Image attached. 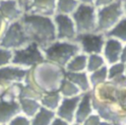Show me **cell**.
<instances>
[{"instance_id": "1", "label": "cell", "mask_w": 126, "mask_h": 125, "mask_svg": "<svg viewBox=\"0 0 126 125\" xmlns=\"http://www.w3.org/2000/svg\"><path fill=\"white\" fill-rule=\"evenodd\" d=\"M21 22L31 41L37 43L41 49L57 40L55 24L52 17L25 13Z\"/></svg>"}, {"instance_id": "2", "label": "cell", "mask_w": 126, "mask_h": 125, "mask_svg": "<svg viewBox=\"0 0 126 125\" xmlns=\"http://www.w3.org/2000/svg\"><path fill=\"white\" fill-rule=\"evenodd\" d=\"M65 73L63 67L44 61L32 68L30 75L34 85L44 94L58 91L65 79Z\"/></svg>"}, {"instance_id": "3", "label": "cell", "mask_w": 126, "mask_h": 125, "mask_svg": "<svg viewBox=\"0 0 126 125\" xmlns=\"http://www.w3.org/2000/svg\"><path fill=\"white\" fill-rule=\"evenodd\" d=\"M45 60L65 69L68 62L81 52L80 45L75 40H55L42 49Z\"/></svg>"}, {"instance_id": "4", "label": "cell", "mask_w": 126, "mask_h": 125, "mask_svg": "<svg viewBox=\"0 0 126 125\" xmlns=\"http://www.w3.org/2000/svg\"><path fill=\"white\" fill-rule=\"evenodd\" d=\"M44 61L46 60L42 49L33 41H31L24 47L13 50V65L26 69H32Z\"/></svg>"}, {"instance_id": "5", "label": "cell", "mask_w": 126, "mask_h": 125, "mask_svg": "<svg viewBox=\"0 0 126 125\" xmlns=\"http://www.w3.org/2000/svg\"><path fill=\"white\" fill-rule=\"evenodd\" d=\"M30 42L31 39L21 20L9 24L6 23V26L0 37V47L15 50L24 47Z\"/></svg>"}, {"instance_id": "6", "label": "cell", "mask_w": 126, "mask_h": 125, "mask_svg": "<svg viewBox=\"0 0 126 125\" xmlns=\"http://www.w3.org/2000/svg\"><path fill=\"white\" fill-rule=\"evenodd\" d=\"M123 1L116 0L115 2L100 8H96L97 27L96 32L105 33L112 29L123 17Z\"/></svg>"}, {"instance_id": "7", "label": "cell", "mask_w": 126, "mask_h": 125, "mask_svg": "<svg viewBox=\"0 0 126 125\" xmlns=\"http://www.w3.org/2000/svg\"><path fill=\"white\" fill-rule=\"evenodd\" d=\"M71 17L75 23L77 34L96 31L97 17L96 8L94 5L79 4Z\"/></svg>"}, {"instance_id": "8", "label": "cell", "mask_w": 126, "mask_h": 125, "mask_svg": "<svg viewBox=\"0 0 126 125\" xmlns=\"http://www.w3.org/2000/svg\"><path fill=\"white\" fill-rule=\"evenodd\" d=\"M106 36L101 32H87L77 34L75 41L80 45L81 52L90 54H102Z\"/></svg>"}, {"instance_id": "9", "label": "cell", "mask_w": 126, "mask_h": 125, "mask_svg": "<svg viewBox=\"0 0 126 125\" xmlns=\"http://www.w3.org/2000/svg\"><path fill=\"white\" fill-rule=\"evenodd\" d=\"M57 40H75L77 30L71 16L56 13L53 17Z\"/></svg>"}, {"instance_id": "10", "label": "cell", "mask_w": 126, "mask_h": 125, "mask_svg": "<svg viewBox=\"0 0 126 125\" xmlns=\"http://www.w3.org/2000/svg\"><path fill=\"white\" fill-rule=\"evenodd\" d=\"M24 12L26 14L53 17L56 13V0H28Z\"/></svg>"}, {"instance_id": "11", "label": "cell", "mask_w": 126, "mask_h": 125, "mask_svg": "<svg viewBox=\"0 0 126 125\" xmlns=\"http://www.w3.org/2000/svg\"><path fill=\"white\" fill-rule=\"evenodd\" d=\"M31 69L22 68L13 64L0 68V83L10 86L14 83H22L26 80Z\"/></svg>"}, {"instance_id": "12", "label": "cell", "mask_w": 126, "mask_h": 125, "mask_svg": "<svg viewBox=\"0 0 126 125\" xmlns=\"http://www.w3.org/2000/svg\"><path fill=\"white\" fill-rule=\"evenodd\" d=\"M81 95L82 94L72 97H62L61 102L55 111L56 116L68 121L69 123H73L75 121V114Z\"/></svg>"}, {"instance_id": "13", "label": "cell", "mask_w": 126, "mask_h": 125, "mask_svg": "<svg viewBox=\"0 0 126 125\" xmlns=\"http://www.w3.org/2000/svg\"><path fill=\"white\" fill-rule=\"evenodd\" d=\"M25 12L17 0H2L0 1V16L5 23H13L20 21Z\"/></svg>"}, {"instance_id": "14", "label": "cell", "mask_w": 126, "mask_h": 125, "mask_svg": "<svg viewBox=\"0 0 126 125\" xmlns=\"http://www.w3.org/2000/svg\"><path fill=\"white\" fill-rule=\"evenodd\" d=\"M123 43L118 39L106 37L102 50V56L107 65H111L120 61Z\"/></svg>"}, {"instance_id": "15", "label": "cell", "mask_w": 126, "mask_h": 125, "mask_svg": "<svg viewBox=\"0 0 126 125\" xmlns=\"http://www.w3.org/2000/svg\"><path fill=\"white\" fill-rule=\"evenodd\" d=\"M93 113H94V106H93L92 91L87 92V93H83L81 95V99L79 101L77 110H76L74 122L82 124Z\"/></svg>"}, {"instance_id": "16", "label": "cell", "mask_w": 126, "mask_h": 125, "mask_svg": "<svg viewBox=\"0 0 126 125\" xmlns=\"http://www.w3.org/2000/svg\"><path fill=\"white\" fill-rule=\"evenodd\" d=\"M19 113L21 108L18 100H0V125H7Z\"/></svg>"}, {"instance_id": "17", "label": "cell", "mask_w": 126, "mask_h": 125, "mask_svg": "<svg viewBox=\"0 0 126 125\" xmlns=\"http://www.w3.org/2000/svg\"><path fill=\"white\" fill-rule=\"evenodd\" d=\"M65 77L68 80H70L72 83H74L80 89L82 94L92 91V86H91L90 79H89V73L87 71H84V72H66Z\"/></svg>"}, {"instance_id": "18", "label": "cell", "mask_w": 126, "mask_h": 125, "mask_svg": "<svg viewBox=\"0 0 126 125\" xmlns=\"http://www.w3.org/2000/svg\"><path fill=\"white\" fill-rule=\"evenodd\" d=\"M18 101L20 104L21 113L28 116L29 118H32V116H34V114L41 107V104H40L39 100H37V99L21 97L18 99Z\"/></svg>"}, {"instance_id": "19", "label": "cell", "mask_w": 126, "mask_h": 125, "mask_svg": "<svg viewBox=\"0 0 126 125\" xmlns=\"http://www.w3.org/2000/svg\"><path fill=\"white\" fill-rule=\"evenodd\" d=\"M55 116V111L41 106L34 116L31 118V125H50Z\"/></svg>"}, {"instance_id": "20", "label": "cell", "mask_w": 126, "mask_h": 125, "mask_svg": "<svg viewBox=\"0 0 126 125\" xmlns=\"http://www.w3.org/2000/svg\"><path fill=\"white\" fill-rule=\"evenodd\" d=\"M87 63H88V55L80 52L75 55L65 66L66 72H84L87 71Z\"/></svg>"}, {"instance_id": "21", "label": "cell", "mask_w": 126, "mask_h": 125, "mask_svg": "<svg viewBox=\"0 0 126 125\" xmlns=\"http://www.w3.org/2000/svg\"><path fill=\"white\" fill-rule=\"evenodd\" d=\"M62 99V95L60 94V93L58 91L56 92H50V93H44L42 94V96L39 99V102L41 104V106L56 111V109L58 108L60 102Z\"/></svg>"}, {"instance_id": "22", "label": "cell", "mask_w": 126, "mask_h": 125, "mask_svg": "<svg viewBox=\"0 0 126 125\" xmlns=\"http://www.w3.org/2000/svg\"><path fill=\"white\" fill-rule=\"evenodd\" d=\"M106 37L118 39L123 44L126 43V16H124L112 29L104 33Z\"/></svg>"}, {"instance_id": "23", "label": "cell", "mask_w": 126, "mask_h": 125, "mask_svg": "<svg viewBox=\"0 0 126 125\" xmlns=\"http://www.w3.org/2000/svg\"><path fill=\"white\" fill-rule=\"evenodd\" d=\"M89 79H90V83L92 86V90L97 87L98 85L105 83L108 80V65H104L98 70L93 73H90Z\"/></svg>"}, {"instance_id": "24", "label": "cell", "mask_w": 126, "mask_h": 125, "mask_svg": "<svg viewBox=\"0 0 126 125\" xmlns=\"http://www.w3.org/2000/svg\"><path fill=\"white\" fill-rule=\"evenodd\" d=\"M79 4L77 0H56V13L71 16Z\"/></svg>"}, {"instance_id": "25", "label": "cell", "mask_w": 126, "mask_h": 125, "mask_svg": "<svg viewBox=\"0 0 126 125\" xmlns=\"http://www.w3.org/2000/svg\"><path fill=\"white\" fill-rule=\"evenodd\" d=\"M58 92L60 93L62 97H72V96H76V95H79L82 94L80 89L74 83H72L70 80H68L66 77L63 80Z\"/></svg>"}, {"instance_id": "26", "label": "cell", "mask_w": 126, "mask_h": 125, "mask_svg": "<svg viewBox=\"0 0 126 125\" xmlns=\"http://www.w3.org/2000/svg\"><path fill=\"white\" fill-rule=\"evenodd\" d=\"M107 65L102 54H90L88 55V63H87V72L93 73L99 68Z\"/></svg>"}, {"instance_id": "27", "label": "cell", "mask_w": 126, "mask_h": 125, "mask_svg": "<svg viewBox=\"0 0 126 125\" xmlns=\"http://www.w3.org/2000/svg\"><path fill=\"white\" fill-rule=\"evenodd\" d=\"M125 71H126V65H125V63H122L121 61L111 64V65H108V80L107 81H109L117 76L125 74Z\"/></svg>"}, {"instance_id": "28", "label": "cell", "mask_w": 126, "mask_h": 125, "mask_svg": "<svg viewBox=\"0 0 126 125\" xmlns=\"http://www.w3.org/2000/svg\"><path fill=\"white\" fill-rule=\"evenodd\" d=\"M13 50L0 47V68L12 64Z\"/></svg>"}, {"instance_id": "29", "label": "cell", "mask_w": 126, "mask_h": 125, "mask_svg": "<svg viewBox=\"0 0 126 125\" xmlns=\"http://www.w3.org/2000/svg\"><path fill=\"white\" fill-rule=\"evenodd\" d=\"M7 125H31V118L24 115L23 113H19Z\"/></svg>"}, {"instance_id": "30", "label": "cell", "mask_w": 126, "mask_h": 125, "mask_svg": "<svg viewBox=\"0 0 126 125\" xmlns=\"http://www.w3.org/2000/svg\"><path fill=\"white\" fill-rule=\"evenodd\" d=\"M101 122V118L99 117L98 114H96L95 112L93 113L92 115H90L83 123L82 125H98Z\"/></svg>"}, {"instance_id": "31", "label": "cell", "mask_w": 126, "mask_h": 125, "mask_svg": "<svg viewBox=\"0 0 126 125\" xmlns=\"http://www.w3.org/2000/svg\"><path fill=\"white\" fill-rule=\"evenodd\" d=\"M116 0H94V6L95 8H100V7H104V6H107L113 2H115Z\"/></svg>"}, {"instance_id": "32", "label": "cell", "mask_w": 126, "mask_h": 125, "mask_svg": "<svg viewBox=\"0 0 126 125\" xmlns=\"http://www.w3.org/2000/svg\"><path fill=\"white\" fill-rule=\"evenodd\" d=\"M71 124L72 123H69L68 121H66V120H64L62 118L55 116V118L52 120V122H51L50 125H71Z\"/></svg>"}, {"instance_id": "33", "label": "cell", "mask_w": 126, "mask_h": 125, "mask_svg": "<svg viewBox=\"0 0 126 125\" xmlns=\"http://www.w3.org/2000/svg\"><path fill=\"white\" fill-rule=\"evenodd\" d=\"M120 61H121L122 63H125V64H126V43L123 44V48H122V52H121Z\"/></svg>"}, {"instance_id": "34", "label": "cell", "mask_w": 126, "mask_h": 125, "mask_svg": "<svg viewBox=\"0 0 126 125\" xmlns=\"http://www.w3.org/2000/svg\"><path fill=\"white\" fill-rule=\"evenodd\" d=\"M9 86H7V85H5V84H2V83H0V99H1V97L3 96V94H5V92H6V90H7V88H8Z\"/></svg>"}, {"instance_id": "35", "label": "cell", "mask_w": 126, "mask_h": 125, "mask_svg": "<svg viewBox=\"0 0 126 125\" xmlns=\"http://www.w3.org/2000/svg\"><path fill=\"white\" fill-rule=\"evenodd\" d=\"M114 125H126V114L123 115V116L117 121V123H115Z\"/></svg>"}, {"instance_id": "36", "label": "cell", "mask_w": 126, "mask_h": 125, "mask_svg": "<svg viewBox=\"0 0 126 125\" xmlns=\"http://www.w3.org/2000/svg\"><path fill=\"white\" fill-rule=\"evenodd\" d=\"M5 26H6V23L4 22V20H3V19H2V17L0 16V37H1V34H2L3 31H4Z\"/></svg>"}, {"instance_id": "37", "label": "cell", "mask_w": 126, "mask_h": 125, "mask_svg": "<svg viewBox=\"0 0 126 125\" xmlns=\"http://www.w3.org/2000/svg\"><path fill=\"white\" fill-rule=\"evenodd\" d=\"M80 4H88V5H94V0H77Z\"/></svg>"}, {"instance_id": "38", "label": "cell", "mask_w": 126, "mask_h": 125, "mask_svg": "<svg viewBox=\"0 0 126 125\" xmlns=\"http://www.w3.org/2000/svg\"><path fill=\"white\" fill-rule=\"evenodd\" d=\"M18 2H19V4H20V6L22 7V9L24 10V7H25V5H26V3H27V1L28 0H17Z\"/></svg>"}, {"instance_id": "39", "label": "cell", "mask_w": 126, "mask_h": 125, "mask_svg": "<svg viewBox=\"0 0 126 125\" xmlns=\"http://www.w3.org/2000/svg\"><path fill=\"white\" fill-rule=\"evenodd\" d=\"M98 125H113V124H112V123H110V122H107V121L101 120V122H100Z\"/></svg>"}, {"instance_id": "40", "label": "cell", "mask_w": 126, "mask_h": 125, "mask_svg": "<svg viewBox=\"0 0 126 125\" xmlns=\"http://www.w3.org/2000/svg\"><path fill=\"white\" fill-rule=\"evenodd\" d=\"M123 10H124V15L126 16V0H123Z\"/></svg>"}, {"instance_id": "41", "label": "cell", "mask_w": 126, "mask_h": 125, "mask_svg": "<svg viewBox=\"0 0 126 125\" xmlns=\"http://www.w3.org/2000/svg\"><path fill=\"white\" fill-rule=\"evenodd\" d=\"M71 125H82V124H80V123H77V122H73Z\"/></svg>"}, {"instance_id": "42", "label": "cell", "mask_w": 126, "mask_h": 125, "mask_svg": "<svg viewBox=\"0 0 126 125\" xmlns=\"http://www.w3.org/2000/svg\"><path fill=\"white\" fill-rule=\"evenodd\" d=\"M125 65H126V64H125ZM125 74H126V71H125Z\"/></svg>"}, {"instance_id": "43", "label": "cell", "mask_w": 126, "mask_h": 125, "mask_svg": "<svg viewBox=\"0 0 126 125\" xmlns=\"http://www.w3.org/2000/svg\"><path fill=\"white\" fill-rule=\"evenodd\" d=\"M0 1H2V0H0Z\"/></svg>"}, {"instance_id": "44", "label": "cell", "mask_w": 126, "mask_h": 125, "mask_svg": "<svg viewBox=\"0 0 126 125\" xmlns=\"http://www.w3.org/2000/svg\"><path fill=\"white\" fill-rule=\"evenodd\" d=\"M122 1H123V0H122Z\"/></svg>"}]
</instances>
